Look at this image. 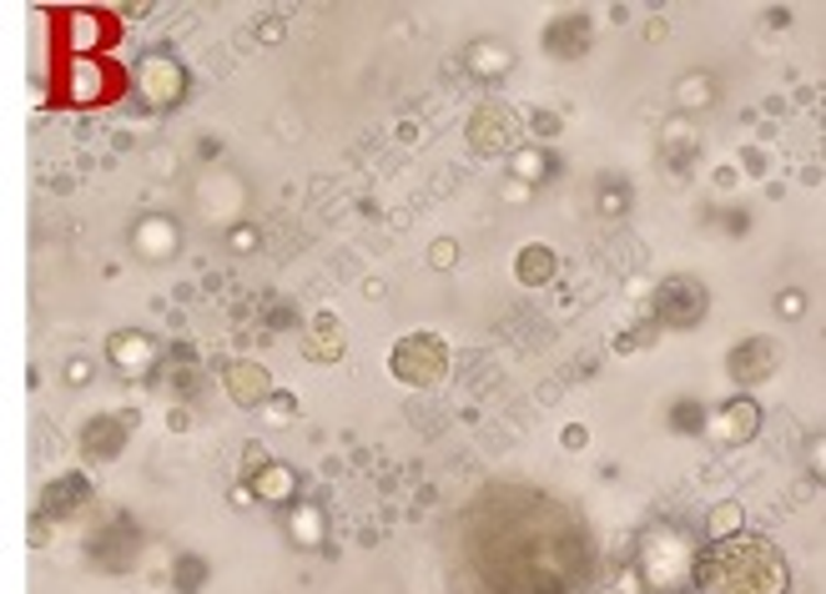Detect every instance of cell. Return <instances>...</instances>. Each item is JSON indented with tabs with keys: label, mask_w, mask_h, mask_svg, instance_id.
Instances as JSON below:
<instances>
[{
	"label": "cell",
	"mask_w": 826,
	"mask_h": 594,
	"mask_svg": "<svg viewBox=\"0 0 826 594\" xmlns=\"http://www.w3.org/2000/svg\"><path fill=\"white\" fill-rule=\"evenodd\" d=\"M691 580L701 594H786V554L767 535H736L706 544L691 559Z\"/></svg>",
	"instance_id": "cell-1"
},
{
	"label": "cell",
	"mask_w": 826,
	"mask_h": 594,
	"mask_svg": "<svg viewBox=\"0 0 826 594\" xmlns=\"http://www.w3.org/2000/svg\"><path fill=\"white\" fill-rule=\"evenodd\" d=\"M388 373L404 388H439L449 378V343L439 333H404L388 348Z\"/></svg>",
	"instance_id": "cell-2"
},
{
	"label": "cell",
	"mask_w": 826,
	"mask_h": 594,
	"mask_svg": "<svg viewBox=\"0 0 826 594\" xmlns=\"http://www.w3.org/2000/svg\"><path fill=\"white\" fill-rule=\"evenodd\" d=\"M711 312V293L701 277L691 273H671L665 283L656 287V302H650V322H656L660 333L671 328V333H691V328H701Z\"/></svg>",
	"instance_id": "cell-3"
},
{
	"label": "cell",
	"mask_w": 826,
	"mask_h": 594,
	"mask_svg": "<svg viewBox=\"0 0 826 594\" xmlns=\"http://www.w3.org/2000/svg\"><path fill=\"white\" fill-rule=\"evenodd\" d=\"M60 101H71V107H101V101H111V96H121L126 86H132V76H121L111 61L101 56H66V66H60Z\"/></svg>",
	"instance_id": "cell-4"
},
{
	"label": "cell",
	"mask_w": 826,
	"mask_h": 594,
	"mask_svg": "<svg viewBox=\"0 0 826 594\" xmlns=\"http://www.w3.org/2000/svg\"><path fill=\"white\" fill-rule=\"evenodd\" d=\"M187 66H181L172 51H146L132 66V91L146 111H172L187 101Z\"/></svg>",
	"instance_id": "cell-5"
},
{
	"label": "cell",
	"mask_w": 826,
	"mask_h": 594,
	"mask_svg": "<svg viewBox=\"0 0 826 594\" xmlns=\"http://www.w3.org/2000/svg\"><path fill=\"white\" fill-rule=\"evenodd\" d=\"M781 363H786V348L767 333L741 338V343L726 353V373L736 388H761V383H771L781 373Z\"/></svg>",
	"instance_id": "cell-6"
},
{
	"label": "cell",
	"mask_w": 826,
	"mask_h": 594,
	"mask_svg": "<svg viewBox=\"0 0 826 594\" xmlns=\"http://www.w3.org/2000/svg\"><path fill=\"white\" fill-rule=\"evenodd\" d=\"M56 36L60 46L71 51V56H91V51L111 46V41L121 36V21L107 11H97V6H86V11H56Z\"/></svg>",
	"instance_id": "cell-7"
},
{
	"label": "cell",
	"mask_w": 826,
	"mask_h": 594,
	"mask_svg": "<svg viewBox=\"0 0 826 594\" xmlns=\"http://www.w3.org/2000/svg\"><path fill=\"white\" fill-rule=\"evenodd\" d=\"M464 142H469V152H480V156H509L519 142V117L509 107H499V101H484V107L469 117Z\"/></svg>",
	"instance_id": "cell-8"
},
{
	"label": "cell",
	"mask_w": 826,
	"mask_h": 594,
	"mask_svg": "<svg viewBox=\"0 0 826 594\" xmlns=\"http://www.w3.org/2000/svg\"><path fill=\"white\" fill-rule=\"evenodd\" d=\"M107 363L121 378H152V373L167 363V353H162V343H156L152 333H142V328H121V333L107 338Z\"/></svg>",
	"instance_id": "cell-9"
},
{
	"label": "cell",
	"mask_w": 826,
	"mask_h": 594,
	"mask_svg": "<svg viewBox=\"0 0 826 594\" xmlns=\"http://www.w3.org/2000/svg\"><path fill=\"white\" fill-rule=\"evenodd\" d=\"M136 428V408H126V414H97L81 424V459H91V464H111V459H121V449H126V439H132Z\"/></svg>",
	"instance_id": "cell-10"
},
{
	"label": "cell",
	"mask_w": 826,
	"mask_h": 594,
	"mask_svg": "<svg viewBox=\"0 0 826 594\" xmlns=\"http://www.w3.org/2000/svg\"><path fill=\"white\" fill-rule=\"evenodd\" d=\"M761 404H756L751 393H741V398H730V404H720L716 414H711L706 424V439L720 443V449H736V443H751L756 433H761Z\"/></svg>",
	"instance_id": "cell-11"
},
{
	"label": "cell",
	"mask_w": 826,
	"mask_h": 594,
	"mask_svg": "<svg viewBox=\"0 0 826 594\" xmlns=\"http://www.w3.org/2000/svg\"><path fill=\"white\" fill-rule=\"evenodd\" d=\"M222 393H228L238 408H263L267 398L277 393L273 373L263 363H252V358H232L228 369H222Z\"/></svg>",
	"instance_id": "cell-12"
},
{
	"label": "cell",
	"mask_w": 826,
	"mask_h": 594,
	"mask_svg": "<svg viewBox=\"0 0 826 594\" xmlns=\"http://www.w3.org/2000/svg\"><path fill=\"white\" fill-rule=\"evenodd\" d=\"M91 494H97L91 474H81V469L76 474H56L51 484H41V514L46 519H76L91 504Z\"/></svg>",
	"instance_id": "cell-13"
},
{
	"label": "cell",
	"mask_w": 826,
	"mask_h": 594,
	"mask_svg": "<svg viewBox=\"0 0 826 594\" xmlns=\"http://www.w3.org/2000/svg\"><path fill=\"white\" fill-rule=\"evenodd\" d=\"M132 252L142 262H172L181 252V227H177V217H162V212H152V217H142V222L132 227Z\"/></svg>",
	"instance_id": "cell-14"
},
{
	"label": "cell",
	"mask_w": 826,
	"mask_h": 594,
	"mask_svg": "<svg viewBox=\"0 0 826 594\" xmlns=\"http://www.w3.org/2000/svg\"><path fill=\"white\" fill-rule=\"evenodd\" d=\"M348 353V338H343V322L333 312H318L308 322V333H302V358L308 363H338Z\"/></svg>",
	"instance_id": "cell-15"
},
{
	"label": "cell",
	"mask_w": 826,
	"mask_h": 594,
	"mask_svg": "<svg viewBox=\"0 0 826 594\" xmlns=\"http://www.w3.org/2000/svg\"><path fill=\"white\" fill-rule=\"evenodd\" d=\"M544 51L554 61H580L590 51V15H560L554 25H544Z\"/></svg>",
	"instance_id": "cell-16"
},
{
	"label": "cell",
	"mask_w": 826,
	"mask_h": 594,
	"mask_svg": "<svg viewBox=\"0 0 826 594\" xmlns=\"http://www.w3.org/2000/svg\"><path fill=\"white\" fill-rule=\"evenodd\" d=\"M515 277L519 287H550L560 277V252L544 248V242H525L515 252Z\"/></svg>",
	"instance_id": "cell-17"
},
{
	"label": "cell",
	"mask_w": 826,
	"mask_h": 594,
	"mask_svg": "<svg viewBox=\"0 0 826 594\" xmlns=\"http://www.w3.org/2000/svg\"><path fill=\"white\" fill-rule=\"evenodd\" d=\"M247 488H252V499H257V504H293V499H298V474L273 459V464H263L257 474L247 479Z\"/></svg>",
	"instance_id": "cell-18"
},
{
	"label": "cell",
	"mask_w": 826,
	"mask_h": 594,
	"mask_svg": "<svg viewBox=\"0 0 826 594\" xmlns=\"http://www.w3.org/2000/svg\"><path fill=\"white\" fill-rule=\"evenodd\" d=\"M464 66L474 76H504L509 66H515V56H509L499 41H469V46H464Z\"/></svg>",
	"instance_id": "cell-19"
},
{
	"label": "cell",
	"mask_w": 826,
	"mask_h": 594,
	"mask_svg": "<svg viewBox=\"0 0 826 594\" xmlns=\"http://www.w3.org/2000/svg\"><path fill=\"white\" fill-rule=\"evenodd\" d=\"M736 535H746V509H741V504H736V499L711 504V514H706V539H711V544L736 539Z\"/></svg>",
	"instance_id": "cell-20"
},
{
	"label": "cell",
	"mask_w": 826,
	"mask_h": 594,
	"mask_svg": "<svg viewBox=\"0 0 826 594\" xmlns=\"http://www.w3.org/2000/svg\"><path fill=\"white\" fill-rule=\"evenodd\" d=\"M207 584V559L202 554H177L172 559V590L177 594H202Z\"/></svg>",
	"instance_id": "cell-21"
},
{
	"label": "cell",
	"mask_w": 826,
	"mask_h": 594,
	"mask_svg": "<svg viewBox=\"0 0 826 594\" xmlns=\"http://www.w3.org/2000/svg\"><path fill=\"white\" fill-rule=\"evenodd\" d=\"M706 404H701V398H681V404L671 408V428L675 433H685V439H691V433H706Z\"/></svg>",
	"instance_id": "cell-22"
},
{
	"label": "cell",
	"mask_w": 826,
	"mask_h": 594,
	"mask_svg": "<svg viewBox=\"0 0 826 594\" xmlns=\"http://www.w3.org/2000/svg\"><path fill=\"white\" fill-rule=\"evenodd\" d=\"M711 96H716V86H711V76H685L681 86H675V101H681V111H701L711 107Z\"/></svg>",
	"instance_id": "cell-23"
},
{
	"label": "cell",
	"mask_w": 826,
	"mask_h": 594,
	"mask_svg": "<svg viewBox=\"0 0 826 594\" xmlns=\"http://www.w3.org/2000/svg\"><path fill=\"white\" fill-rule=\"evenodd\" d=\"M293 539H298V544H318V539H323V514L308 509V504L293 509Z\"/></svg>",
	"instance_id": "cell-24"
},
{
	"label": "cell",
	"mask_w": 826,
	"mask_h": 594,
	"mask_svg": "<svg viewBox=\"0 0 826 594\" xmlns=\"http://www.w3.org/2000/svg\"><path fill=\"white\" fill-rule=\"evenodd\" d=\"M429 267H433V273H454V267H459V242L454 238H433L429 242Z\"/></svg>",
	"instance_id": "cell-25"
},
{
	"label": "cell",
	"mask_w": 826,
	"mask_h": 594,
	"mask_svg": "<svg viewBox=\"0 0 826 594\" xmlns=\"http://www.w3.org/2000/svg\"><path fill=\"white\" fill-rule=\"evenodd\" d=\"M529 131H535L539 142H554V136H560V131H564V117H560V111H544V107H535V111H529Z\"/></svg>",
	"instance_id": "cell-26"
},
{
	"label": "cell",
	"mask_w": 826,
	"mask_h": 594,
	"mask_svg": "<svg viewBox=\"0 0 826 594\" xmlns=\"http://www.w3.org/2000/svg\"><path fill=\"white\" fill-rule=\"evenodd\" d=\"M656 338H660V328H656V322H646V328H635V333H620V338H615V353L630 358L635 348H650Z\"/></svg>",
	"instance_id": "cell-27"
},
{
	"label": "cell",
	"mask_w": 826,
	"mask_h": 594,
	"mask_svg": "<svg viewBox=\"0 0 826 594\" xmlns=\"http://www.w3.org/2000/svg\"><path fill=\"white\" fill-rule=\"evenodd\" d=\"M228 248H232V252H257V248H263V238H257V227L232 222V227H228Z\"/></svg>",
	"instance_id": "cell-28"
},
{
	"label": "cell",
	"mask_w": 826,
	"mask_h": 594,
	"mask_svg": "<svg viewBox=\"0 0 826 594\" xmlns=\"http://www.w3.org/2000/svg\"><path fill=\"white\" fill-rule=\"evenodd\" d=\"M560 449L564 453H585L590 449V424H564L560 428Z\"/></svg>",
	"instance_id": "cell-29"
},
{
	"label": "cell",
	"mask_w": 826,
	"mask_h": 594,
	"mask_svg": "<svg viewBox=\"0 0 826 594\" xmlns=\"http://www.w3.org/2000/svg\"><path fill=\"white\" fill-rule=\"evenodd\" d=\"M252 36H257V41H263V46H277V41H283V36H288V25H283V21H277V15H263V21H257V25H252Z\"/></svg>",
	"instance_id": "cell-30"
},
{
	"label": "cell",
	"mask_w": 826,
	"mask_h": 594,
	"mask_svg": "<svg viewBox=\"0 0 826 594\" xmlns=\"http://www.w3.org/2000/svg\"><path fill=\"white\" fill-rule=\"evenodd\" d=\"M777 312H781V318H802V312H806V293H802V287L781 293V297H777Z\"/></svg>",
	"instance_id": "cell-31"
},
{
	"label": "cell",
	"mask_w": 826,
	"mask_h": 594,
	"mask_svg": "<svg viewBox=\"0 0 826 594\" xmlns=\"http://www.w3.org/2000/svg\"><path fill=\"white\" fill-rule=\"evenodd\" d=\"M91 373H97V363H91V358H71V363H66V383H71V388H86V383H91Z\"/></svg>",
	"instance_id": "cell-32"
},
{
	"label": "cell",
	"mask_w": 826,
	"mask_h": 594,
	"mask_svg": "<svg viewBox=\"0 0 826 594\" xmlns=\"http://www.w3.org/2000/svg\"><path fill=\"white\" fill-rule=\"evenodd\" d=\"M267 414H273V418H298V398H293V393L288 388H283V393H273V398H267Z\"/></svg>",
	"instance_id": "cell-33"
},
{
	"label": "cell",
	"mask_w": 826,
	"mask_h": 594,
	"mask_svg": "<svg viewBox=\"0 0 826 594\" xmlns=\"http://www.w3.org/2000/svg\"><path fill=\"white\" fill-rule=\"evenodd\" d=\"M806 459H812V479H816V484H826V433H822V439H812Z\"/></svg>",
	"instance_id": "cell-34"
},
{
	"label": "cell",
	"mask_w": 826,
	"mask_h": 594,
	"mask_svg": "<svg viewBox=\"0 0 826 594\" xmlns=\"http://www.w3.org/2000/svg\"><path fill=\"white\" fill-rule=\"evenodd\" d=\"M741 172H746V177H767V156L756 152V146H751V152H741Z\"/></svg>",
	"instance_id": "cell-35"
},
{
	"label": "cell",
	"mask_w": 826,
	"mask_h": 594,
	"mask_svg": "<svg viewBox=\"0 0 826 594\" xmlns=\"http://www.w3.org/2000/svg\"><path fill=\"white\" fill-rule=\"evenodd\" d=\"M665 36H671V21H660V15H650V21H646V41H650V46H656V41H665Z\"/></svg>",
	"instance_id": "cell-36"
},
{
	"label": "cell",
	"mask_w": 826,
	"mask_h": 594,
	"mask_svg": "<svg viewBox=\"0 0 826 594\" xmlns=\"http://www.w3.org/2000/svg\"><path fill=\"white\" fill-rule=\"evenodd\" d=\"M263 464H273V459H267V453L263 449H257V443H247V469H242V474H257V469H263Z\"/></svg>",
	"instance_id": "cell-37"
},
{
	"label": "cell",
	"mask_w": 826,
	"mask_h": 594,
	"mask_svg": "<svg viewBox=\"0 0 826 594\" xmlns=\"http://www.w3.org/2000/svg\"><path fill=\"white\" fill-rule=\"evenodd\" d=\"M504 191H509V202H529V182H509Z\"/></svg>",
	"instance_id": "cell-38"
},
{
	"label": "cell",
	"mask_w": 826,
	"mask_h": 594,
	"mask_svg": "<svg viewBox=\"0 0 826 594\" xmlns=\"http://www.w3.org/2000/svg\"><path fill=\"white\" fill-rule=\"evenodd\" d=\"M167 424L181 433V428H187V408H172V414H167Z\"/></svg>",
	"instance_id": "cell-39"
}]
</instances>
